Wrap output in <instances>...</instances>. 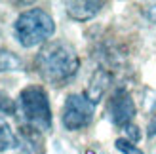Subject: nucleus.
<instances>
[{
  "mask_svg": "<svg viewBox=\"0 0 156 154\" xmlns=\"http://www.w3.org/2000/svg\"><path fill=\"white\" fill-rule=\"evenodd\" d=\"M80 59L74 48L67 42H50L38 51L36 55V71L46 82L61 86L71 80L78 72Z\"/></svg>",
  "mask_w": 156,
  "mask_h": 154,
  "instance_id": "obj_1",
  "label": "nucleus"
},
{
  "mask_svg": "<svg viewBox=\"0 0 156 154\" xmlns=\"http://www.w3.org/2000/svg\"><path fill=\"white\" fill-rule=\"evenodd\" d=\"M13 33L23 48H33V46L46 42L55 33V23L48 12L40 10V8H33V10L23 12L15 19Z\"/></svg>",
  "mask_w": 156,
  "mask_h": 154,
  "instance_id": "obj_2",
  "label": "nucleus"
},
{
  "mask_svg": "<svg viewBox=\"0 0 156 154\" xmlns=\"http://www.w3.org/2000/svg\"><path fill=\"white\" fill-rule=\"evenodd\" d=\"M19 107L25 120L33 129L48 131L51 129V109L48 95L40 86H29L19 93Z\"/></svg>",
  "mask_w": 156,
  "mask_h": 154,
  "instance_id": "obj_3",
  "label": "nucleus"
},
{
  "mask_svg": "<svg viewBox=\"0 0 156 154\" xmlns=\"http://www.w3.org/2000/svg\"><path fill=\"white\" fill-rule=\"evenodd\" d=\"M93 118V103L86 95L73 93L67 97L63 107V126L69 131L86 128Z\"/></svg>",
  "mask_w": 156,
  "mask_h": 154,
  "instance_id": "obj_4",
  "label": "nucleus"
},
{
  "mask_svg": "<svg viewBox=\"0 0 156 154\" xmlns=\"http://www.w3.org/2000/svg\"><path fill=\"white\" fill-rule=\"evenodd\" d=\"M108 114H111L112 124L120 126V128H128L131 118L135 116V105L133 99L128 93V89L118 88L111 97V103H108Z\"/></svg>",
  "mask_w": 156,
  "mask_h": 154,
  "instance_id": "obj_5",
  "label": "nucleus"
},
{
  "mask_svg": "<svg viewBox=\"0 0 156 154\" xmlns=\"http://www.w3.org/2000/svg\"><path fill=\"white\" fill-rule=\"evenodd\" d=\"M103 2H90V0H84V2H67V13L69 17H73L74 21H88L91 17L103 10Z\"/></svg>",
  "mask_w": 156,
  "mask_h": 154,
  "instance_id": "obj_6",
  "label": "nucleus"
},
{
  "mask_svg": "<svg viewBox=\"0 0 156 154\" xmlns=\"http://www.w3.org/2000/svg\"><path fill=\"white\" fill-rule=\"evenodd\" d=\"M108 84H111V76H108L105 71H99L93 74V78H91V82H90V86H88V89H86V97L90 99V101L95 105L99 99H101V95L105 93V89L108 88Z\"/></svg>",
  "mask_w": 156,
  "mask_h": 154,
  "instance_id": "obj_7",
  "label": "nucleus"
},
{
  "mask_svg": "<svg viewBox=\"0 0 156 154\" xmlns=\"http://www.w3.org/2000/svg\"><path fill=\"white\" fill-rule=\"evenodd\" d=\"M21 59L10 50H0V72H10V71H21Z\"/></svg>",
  "mask_w": 156,
  "mask_h": 154,
  "instance_id": "obj_8",
  "label": "nucleus"
},
{
  "mask_svg": "<svg viewBox=\"0 0 156 154\" xmlns=\"http://www.w3.org/2000/svg\"><path fill=\"white\" fill-rule=\"evenodd\" d=\"M17 147V137L6 122H0V152H6Z\"/></svg>",
  "mask_w": 156,
  "mask_h": 154,
  "instance_id": "obj_9",
  "label": "nucleus"
},
{
  "mask_svg": "<svg viewBox=\"0 0 156 154\" xmlns=\"http://www.w3.org/2000/svg\"><path fill=\"white\" fill-rule=\"evenodd\" d=\"M114 145H116V149H118L120 152H124V154H143L135 145H131L128 139H116Z\"/></svg>",
  "mask_w": 156,
  "mask_h": 154,
  "instance_id": "obj_10",
  "label": "nucleus"
},
{
  "mask_svg": "<svg viewBox=\"0 0 156 154\" xmlns=\"http://www.w3.org/2000/svg\"><path fill=\"white\" fill-rule=\"evenodd\" d=\"M0 112L2 114H13L15 112V105L4 91H0Z\"/></svg>",
  "mask_w": 156,
  "mask_h": 154,
  "instance_id": "obj_11",
  "label": "nucleus"
},
{
  "mask_svg": "<svg viewBox=\"0 0 156 154\" xmlns=\"http://www.w3.org/2000/svg\"><path fill=\"white\" fill-rule=\"evenodd\" d=\"M143 13L147 15V19H149L151 23H154V25H156V2L154 4H147L145 10H143Z\"/></svg>",
  "mask_w": 156,
  "mask_h": 154,
  "instance_id": "obj_12",
  "label": "nucleus"
},
{
  "mask_svg": "<svg viewBox=\"0 0 156 154\" xmlns=\"http://www.w3.org/2000/svg\"><path fill=\"white\" fill-rule=\"evenodd\" d=\"M126 131H128V135H129L133 141L139 139V131H137V128H135V126H128V128H126Z\"/></svg>",
  "mask_w": 156,
  "mask_h": 154,
  "instance_id": "obj_13",
  "label": "nucleus"
},
{
  "mask_svg": "<svg viewBox=\"0 0 156 154\" xmlns=\"http://www.w3.org/2000/svg\"><path fill=\"white\" fill-rule=\"evenodd\" d=\"M149 135H151V137H154V135H156V118L151 122V126H149Z\"/></svg>",
  "mask_w": 156,
  "mask_h": 154,
  "instance_id": "obj_14",
  "label": "nucleus"
}]
</instances>
